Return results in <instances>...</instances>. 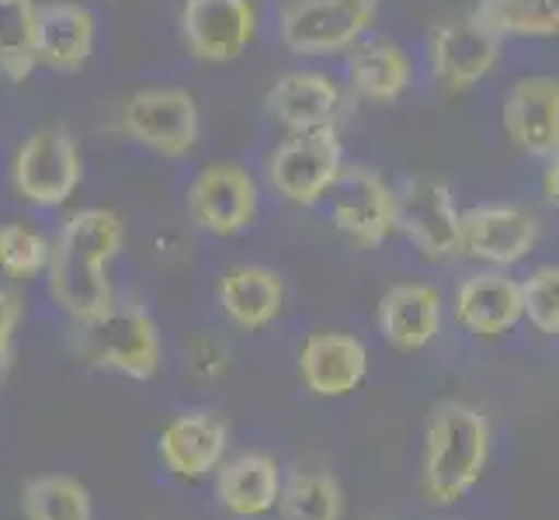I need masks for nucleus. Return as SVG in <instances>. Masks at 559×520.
I'll return each mask as SVG.
<instances>
[{
    "label": "nucleus",
    "instance_id": "f257e3e1",
    "mask_svg": "<svg viewBox=\"0 0 559 520\" xmlns=\"http://www.w3.org/2000/svg\"><path fill=\"white\" fill-rule=\"evenodd\" d=\"M122 219L108 208H84L67 219L46 271L49 295L70 319L87 323L115 305L108 264L122 250Z\"/></svg>",
    "mask_w": 559,
    "mask_h": 520
},
{
    "label": "nucleus",
    "instance_id": "f03ea898",
    "mask_svg": "<svg viewBox=\"0 0 559 520\" xmlns=\"http://www.w3.org/2000/svg\"><path fill=\"white\" fill-rule=\"evenodd\" d=\"M490 455V423L469 402H438L428 423V448H424V489L435 504L449 507L466 496Z\"/></svg>",
    "mask_w": 559,
    "mask_h": 520
},
{
    "label": "nucleus",
    "instance_id": "7ed1b4c3",
    "mask_svg": "<svg viewBox=\"0 0 559 520\" xmlns=\"http://www.w3.org/2000/svg\"><path fill=\"white\" fill-rule=\"evenodd\" d=\"M76 351L91 364L129 378H153L160 372V334L143 305H111L102 316L76 323Z\"/></svg>",
    "mask_w": 559,
    "mask_h": 520
},
{
    "label": "nucleus",
    "instance_id": "20e7f679",
    "mask_svg": "<svg viewBox=\"0 0 559 520\" xmlns=\"http://www.w3.org/2000/svg\"><path fill=\"white\" fill-rule=\"evenodd\" d=\"M382 0H288L282 8V43L299 56H331L358 46L376 25Z\"/></svg>",
    "mask_w": 559,
    "mask_h": 520
},
{
    "label": "nucleus",
    "instance_id": "39448f33",
    "mask_svg": "<svg viewBox=\"0 0 559 520\" xmlns=\"http://www.w3.org/2000/svg\"><path fill=\"white\" fill-rule=\"evenodd\" d=\"M84 178V160L81 146L67 129L49 125L35 129L32 136L17 146L14 164H11V181L14 191L32 205L56 208L73 198V191L81 188Z\"/></svg>",
    "mask_w": 559,
    "mask_h": 520
},
{
    "label": "nucleus",
    "instance_id": "423d86ee",
    "mask_svg": "<svg viewBox=\"0 0 559 520\" xmlns=\"http://www.w3.org/2000/svg\"><path fill=\"white\" fill-rule=\"evenodd\" d=\"M344 167V153L334 125L293 132L267 160V181L285 202L317 205L334 188Z\"/></svg>",
    "mask_w": 559,
    "mask_h": 520
},
{
    "label": "nucleus",
    "instance_id": "0eeeda50",
    "mask_svg": "<svg viewBox=\"0 0 559 520\" xmlns=\"http://www.w3.org/2000/svg\"><path fill=\"white\" fill-rule=\"evenodd\" d=\"M122 125L160 157H188L199 143V105L181 87L136 90L122 105Z\"/></svg>",
    "mask_w": 559,
    "mask_h": 520
},
{
    "label": "nucleus",
    "instance_id": "6e6552de",
    "mask_svg": "<svg viewBox=\"0 0 559 520\" xmlns=\"http://www.w3.org/2000/svg\"><path fill=\"white\" fill-rule=\"evenodd\" d=\"M326 195L334 226L365 250H376L396 229V191L372 167H341Z\"/></svg>",
    "mask_w": 559,
    "mask_h": 520
},
{
    "label": "nucleus",
    "instance_id": "1a4fd4ad",
    "mask_svg": "<svg viewBox=\"0 0 559 520\" xmlns=\"http://www.w3.org/2000/svg\"><path fill=\"white\" fill-rule=\"evenodd\" d=\"M459 216L449 184L435 178H411L396 195V229L431 261L462 254Z\"/></svg>",
    "mask_w": 559,
    "mask_h": 520
},
{
    "label": "nucleus",
    "instance_id": "9d476101",
    "mask_svg": "<svg viewBox=\"0 0 559 520\" xmlns=\"http://www.w3.org/2000/svg\"><path fill=\"white\" fill-rule=\"evenodd\" d=\"M258 181L240 164H212L188 188L191 222L216 237H237L258 219Z\"/></svg>",
    "mask_w": 559,
    "mask_h": 520
},
{
    "label": "nucleus",
    "instance_id": "9b49d317",
    "mask_svg": "<svg viewBox=\"0 0 559 520\" xmlns=\"http://www.w3.org/2000/svg\"><path fill=\"white\" fill-rule=\"evenodd\" d=\"M181 32L202 63H234L258 32L254 0H185Z\"/></svg>",
    "mask_w": 559,
    "mask_h": 520
},
{
    "label": "nucleus",
    "instance_id": "f8f14e48",
    "mask_svg": "<svg viewBox=\"0 0 559 520\" xmlns=\"http://www.w3.org/2000/svg\"><path fill=\"white\" fill-rule=\"evenodd\" d=\"M459 237L462 254L508 267L532 254L543 237V222L535 211L518 205H476L459 216Z\"/></svg>",
    "mask_w": 559,
    "mask_h": 520
},
{
    "label": "nucleus",
    "instance_id": "ddd939ff",
    "mask_svg": "<svg viewBox=\"0 0 559 520\" xmlns=\"http://www.w3.org/2000/svg\"><path fill=\"white\" fill-rule=\"evenodd\" d=\"M431 73L449 94L473 90L500 66V38L479 28L473 17L438 25L428 38Z\"/></svg>",
    "mask_w": 559,
    "mask_h": 520
},
{
    "label": "nucleus",
    "instance_id": "4468645a",
    "mask_svg": "<svg viewBox=\"0 0 559 520\" xmlns=\"http://www.w3.org/2000/svg\"><path fill=\"white\" fill-rule=\"evenodd\" d=\"M504 132L528 157H556L559 146V81L522 76L504 98Z\"/></svg>",
    "mask_w": 559,
    "mask_h": 520
},
{
    "label": "nucleus",
    "instance_id": "2eb2a0df",
    "mask_svg": "<svg viewBox=\"0 0 559 520\" xmlns=\"http://www.w3.org/2000/svg\"><path fill=\"white\" fill-rule=\"evenodd\" d=\"M302 382L310 385V392L337 399L355 392L369 372V351L348 334H313L302 343L299 354Z\"/></svg>",
    "mask_w": 559,
    "mask_h": 520
},
{
    "label": "nucleus",
    "instance_id": "dca6fc26",
    "mask_svg": "<svg viewBox=\"0 0 559 520\" xmlns=\"http://www.w3.org/2000/svg\"><path fill=\"white\" fill-rule=\"evenodd\" d=\"M341 87L326 73H288L267 90V114L293 132L334 125L341 111Z\"/></svg>",
    "mask_w": 559,
    "mask_h": 520
},
{
    "label": "nucleus",
    "instance_id": "f3484780",
    "mask_svg": "<svg viewBox=\"0 0 559 520\" xmlns=\"http://www.w3.org/2000/svg\"><path fill=\"white\" fill-rule=\"evenodd\" d=\"M379 330L396 351H420L441 334V292L431 285H396L379 302Z\"/></svg>",
    "mask_w": 559,
    "mask_h": 520
},
{
    "label": "nucleus",
    "instance_id": "a211bd4d",
    "mask_svg": "<svg viewBox=\"0 0 559 520\" xmlns=\"http://www.w3.org/2000/svg\"><path fill=\"white\" fill-rule=\"evenodd\" d=\"M94 14L70 0L38 8V63L56 73H76L94 52Z\"/></svg>",
    "mask_w": 559,
    "mask_h": 520
},
{
    "label": "nucleus",
    "instance_id": "6ab92c4d",
    "mask_svg": "<svg viewBox=\"0 0 559 520\" xmlns=\"http://www.w3.org/2000/svg\"><path fill=\"white\" fill-rule=\"evenodd\" d=\"M455 316L469 334H508L522 319V285L504 275H473L459 285Z\"/></svg>",
    "mask_w": 559,
    "mask_h": 520
},
{
    "label": "nucleus",
    "instance_id": "aec40b11",
    "mask_svg": "<svg viewBox=\"0 0 559 520\" xmlns=\"http://www.w3.org/2000/svg\"><path fill=\"white\" fill-rule=\"evenodd\" d=\"M226 455V423L212 413H185L160 434L164 465L181 479H202Z\"/></svg>",
    "mask_w": 559,
    "mask_h": 520
},
{
    "label": "nucleus",
    "instance_id": "412c9836",
    "mask_svg": "<svg viewBox=\"0 0 559 520\" xmlns=\"http://www.w3.org/2000/svg\"><path fill=\"white\" fill-rule=\"evenodd\" d=\"M219 305L240 330H264L285 305V285L272 267H229L219 278Z\"/></svg>",
    "mask_w": 559,
    "mask_h": 520
},
{
    "label": "nucleus",
    "instance_id": "4be33fe9",
    "mask_svg": "<svg viewBox=\"0 0 559 520\" xmlns=\"http://www.w3.org/2000/svg\"><path fill=\"white\" fill-rule=\"evenodd\" d=\"M352 87L369 101H396L414 81V63L403 46L390 38H369V43L352 46Z\"/></svg>",
    "mask_w": 559,
    "mask_h": 520
},
{
    "label": "nucleus",
    "instance_id": "5701e85b",
    "mask_svg": "<svg viewBox=\"0 0 559 520\" xmlns=\"http://www.w3.org/2000/svg\"><path fill=\"white\" fill-rule=\"evenodd\" d=\"M278 465L275 458L267 455H240L229 465H223L219 483H216V496L219 504L237 513V517H258L267 513L278 504Z\"/></svg>",
    "mask_w": 559,
    "mask_h": 520
},
{
    "label": "nucleus",
    "instance_id": "b1692460",
    "mask_svg": "<svg viewBox=\"0 0 559 520\" xmlns=\"http://www.w3.org/2000/svg\"><path fill=\"white\" fill-rule=\"evenodd\" d=\"M38 66V4L0 0V76L25 84Z\"/></svg>",
    "mask_w": 559,
    "mask_h": 520
},
{
    "label": "nucleus",
    "instance_id": "393cba45",
    "mask_svg": "<svg viewBox=\"0 0 559 520\" xmlns=\"http://www.w3.org/2000/svg\"><path fill=\"white\" fill-rule=\"evenodd\" d=\"M469 17L497 38H546L559 28V0H479Z\"/></svg>",
    "mask_w": 559,
    "mask_h": 520
},
{
    "label": "nucleus",
    "instance_id": "a878e982",
    "mask_svg": "<svg viewBox=\"0 0 559 520\" xmlns=\"http://www.w3.org/2000/svg\"><path fill=\"white\" fill-rule=\"evenodd\" d=\"M25 520H91V493L70 475H38L22 493Z\"/></svg>",
    "mask_w": 559,
    "mask_h": 520
},
{
    "label": "nucleus",
    "instance_id": "bb28decb",
    "mask_svg": "<svg viewBox=\"0 0 559 520\" xmlns=\"http://www.w3.org/2000/svg\"><path fill=\"white\" fill-rule=\"evenodd\" d=\"M278 507L285 520H341L344 493L326 472H296L278 489Z\"/></svg>",
    "mask_w": 559,
    "mask_h": 520
},
{
    "label": "nucleus",
    "instance_id": "cd10ccee",
    "mask_svg": "<svg viewBox=\"0 0 559 520\" xmlns=\"http://www.w3.org/2000/svg\"><path fill=\"white\" fill-rule=\"evenodd\" d=\"M52 243L25 222L0 226V271L14 281H28L46 271Z\"/></svg>",
    "mask_w": 559,
    "mask_h": 520
},
{
    "label": "nucleus",
    "instance_id": "c85d7f7f",
    "mask_svg": "<svg viewBox=\"0 0 559 520\" xmlns=\"http://www.w3.org/2000/svg\"><path fill=\"white\" fill-rule=\"evenodd\" d=\"M522 316L532 319L538 334H559V271L538 267L522 285Z\"/></svg>",
    "mask_w": 559,
    "mask_h": 520
},
{
    "label": "nucleus",
    "instance_id": "c756f323",
    "mask_svg": "<svg viewBox=\"0 0 559 520\" xmlns=\"http://www.w3.org/2000/svg\"><path fill=\"white\" fill-rule=\"evenodd\" d=\"M17 319H22V299L11 288H0V375H4L11 361V340L17 330Z\"/></svg>",
    "mask_w": 559,
    "mask_h": 520
},
{
    "label": "nucleus",
    "instance_id": "7c9ffc66",
    "mask_svg": "<svg viewBox=\"0 0 559 520\" xmlns=\"http://www.w3.org/2000/svg\"><path fill=\"white\" fill-rule=\"evenodd\" d=\"M546 202L556 205V164L546 167Z\"/></svg>",
    "mask_w": 559,
    "mask_h": 520
}]
</instances>
